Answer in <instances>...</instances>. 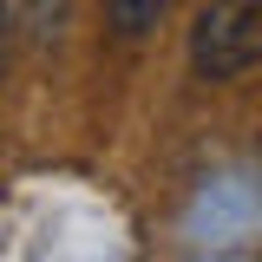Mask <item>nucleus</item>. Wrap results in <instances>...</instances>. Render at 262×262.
I'll return each mask as SVG.
<instances>
[{"label":"nucleus","instance_id":"7ed1b4c3","mask_svg":"<svg viewBox=\"0 0 262 262\" xmlns=\"http://www.w3.org/2000/svg\"><path fill=\"white\" fill-rule=\"evenodd\" d=\"M0 33H7V7H0Z\"/></svg>","mask_w":262,"mask_h":262},{"label":"nucleus","instance_id":"f257e3e1","mask_svg":"<svg viewBox=\"0 0 262 262\" xmlns=\"http://www.w3.org/2000/svg\"><path fill=\"white\" fill-rule=\"evenodd\" d=\"M262 66V0H203L190 20V72L223 85Z\"/></svg>","mask_w":262,"mask_h":262},{"label":"nucleus","instance_id":"f03ea898","mask_svg":"<svg viewBox=\"0 0 262 262\" xmlns=\"http://www.w3.org/2000/svg\"><path fill=\"white\" fill-rule=\"evenodd\" d=\"M164 7H170V0H105V27L118 33L125 46H138V39H151V33H158Z\"/></svg>","mask_w":262,"mask_h":262}]
</instances>
